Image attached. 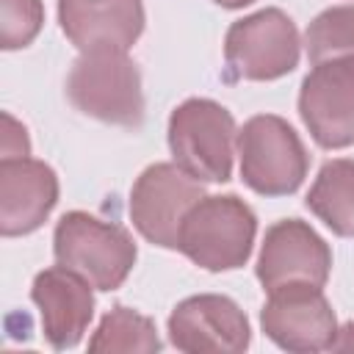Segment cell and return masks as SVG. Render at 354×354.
Masks as SVG:
<instances>
[{
	"label": "cell",
	"instance_id": "16",
	"mask_svg": "<svg viewBox=\"0 0 354 354\" xmlns=\"http://www.w3.org/2000/svg\"><path fill=\"white\" fill-rule=\"evenodd\" d=\"M163 343L158 337V326L152 318L116 304L113 310H108L94 335L88 337V351H141V354H152L160 351Z\"/></svg>",
	"mask_w": 354,
	"mask_h": 354
},
{
	"label": "cell",
	"instance_id": "13",
	"mask_svg": "<svg viewBox=\"0 0 354 354\" xmlns=\"http://www.w3.org/2000/svg\"><path fill=\"white\" fill-rule=\"evenodd\" d=\"M58 205V174L36 158H0V232H36Z\"/></svg>",
	"mask_w": 354,
	"mask_h": 354
},
{
	"label": "cell",
	"instance_id": "14",
	"mask_svg": "<svg viewBox=\"0 0 354 354\" xmlns=\"http://www.w3.org/2000/svg\"><path fill=\"white\" fill-rule=\"evenodd\" d=\"M141 0H58V25L80 53L97 47L130 50L144 33Z\"/></svg>",
	"mask_w": 354,
	"mask_h": 354
},
{
	"label": "cell",
	"instance_id": "12",
	"mask_svg": "<svg viewBox=\"0 0 354 354\" xmlns=\"http://www.w3.org/2000/svg\"><path fill=\"white\" fill-rule=\"evenodd\" d=\"M94 285L66 266L44 268L33 277L30 299L41 315V332L58 351L75 348L94 318Z\"/></svg>",
	"mask_w": 354,
	"mask_h": 354
},
{
	"label": "cell",
	"instance_id": "7",
	"mask_svg": "<svg viewBox=\"0 0 354 354\" xmlns=\"http://www.w3.org/2000/svg\"><path fill=\"white\" fill-rule=\"evenodd\" d=\"M205 196V185L177 163L147 166L130 188V221L144 241L177 249L183 216Z\"/></svg>",
	"mask_w": 354,
	"mask_h": 354
},
{
	"label": "cell",
	"instance_id": "3",
	"mask_svg": "<svg viewBox=\"0 0 354 354\" xmlns=\"http://www.w3.org/2000/svg\"><path fill=\"white\" fill-rule=\"evenodd\" d=\"M53 254L58 266L77 271L97 290H116L130 277L138 246L122 224L102 221L86 210H69L55 224Z\"/></svg>",
	"mask_w": 354,
	"mask_h": 354
},
{
	"label": "cell",
	"instance_id": "17",
	"mask_svg": "<svg viewBox=\"0 0 354 354\" xmlns=\"http://www.w3.org/2000/svg\"><path fill=\"white\" fill-rule=\"evenodd\" d=\"M304 50L310 64L354 55V6L324 8L304 30Z\"/></svg>",
	"mask_w": 354,
	"mask_h": 354
},
{
	"label": "cell",
	"instance_id": "18",
	"mask_svg": "<svg viewBox=\"0 0 354 354\" xmlns=\"http://www.w3.org/2000/svg\"><path fill=\"white\" fill-rule=\"evenodd\" d=\"M44 25L41 0H0V47L22 50L28 47Z\"/></svg>",
	"mask_w": 354,
	"mask_h": 354
},
{
	"label": "cell",
	"instance_id": "2",
	"mask_svg": "<svg viewBox=\"0 0 354 354\" xmlns=\"http://www.w3.org/2000/svg\"><path fill=\"white\" fill-rule=\"evenodd\" d=\"M69 102L105 124L138 127L144 122L141 72L127 50L97 47L80 53L66 77Z\"/></svg>",
	"mask_w": 354,
	"mask_h": 354
},
{
	"label": "cell",
	"instance_id": "15",
	"mask_svg": "<svg viewBox=\"0 0 354 354\" xmlns=\"http://www.w3.org/2000/svg\"><path fill=\"white\" fill-rule=\"evenodd\" d=\"M304 205L335 235L354 238V160H326L318 169V177L313 180Z\"/></svg>",
	"mask_w": 354,
	"mask_h": 354
},
{
	"label": "cell",
	"instance_id": "10",
	"mask_svg": "<svg viewBox=\"0 0 354 354\" xmlns=\"http://www.w3.org/2000/svg\"><path fill=\"white\" fill-rule=\"evenodd\" d=\"M332 271L329 243L301 218H282L263 235L254 274L263 290H274L290 282H307L324 288Z\"/></svg>",
	"mask_w": 354,
	"mask_h": 354
},
{
	"label": "cell",
	"instance_id": "6",
	"mask_svg": "<svg viewBox=\"0 0 354 354\" xmlns=\"http://www.w3.org/2000/svg\"><path fill=\"white\" fill-rule=\"evenodd\" d=\"M301 39L282 8H260L235 19L224 36V80H279L299 66Z\"/></svg>",
	"mask_w": 354,
	"mask_h": 354
},
{
	"label": "cell",
	"instance_id": "1",
	"mask_svg": "<svg viewBox=\"0 0 354 354\" xmlns=\"http://www.w3.org/2000/svg\"><path fill=\"white\" fill-rule=\"evenodd\" d=\"M257 235L254 210L235 194L202 196L177 232V252L205 271H235L252 257Z\"/></svg>",
	"mask_w": 354,
	"mask_h": 354
},
{
	"label": "cell",
	"instance_id": "20",
	"mask_svg": "<svg viewBox=\"0 0 354 354\" xmlns=\"http://www.w3.org/2000/svg\"><path fill=\"white\" fill-rule=\"evenodd\" d=\"M332 351H354V321L337 326V337L332 343Z\"/></svg>",
	"mask_w": 354,
	"mask_h": 354
},
{
	"label": "cell",
	"instance_id": "4",
	"mask_svg": "<svg viewBox=\"0 0 354 354\" xmlns=\"http://www.w3.org/2000/svg\"><path fill=\"white\" fill-rule=\"evenodd\" d=\"M169 149L180 169L199 183H227L238 127L232 113L210 97H188L169 116Z\"/></svg>",
	"mask_w": 354,
	"mask_h": 354
},
{
	"label": "cell",
	"instance_id": "19",
	"mask_svg": "<svg viewBox=\"0 0 354 354\" xmlns=\"http://www.w3.org/2000/svg\"><path fill=\"white\" fill-rule=\"evenodd\" d=\"M28 155H30L28 130L11 113H3V158H28Z\"/></svg>",
	"mask_w": 354,
	"mask_h": 354
},
{
	"label": "cell",
	"instance_id": "5",
	"mask_svg": "<svg viewBox=\"0 0 354 354\" xmlns=\"http://www.w3.org/2000/svg\"><path fill=\"white\" fill-rule=\"evenodd\" d=\"M241 180L260 196H290L310 171V155L299 133L277 113H257L243 122L235 141Z\"/></svg>",
	"mask_w": 354,
	"mask_h": 354
},
{
	"label": "cell",
	"instance_id": "8",
	"mask_svg": "<svg viewBox=\"0 0 354 354\" xmlns=\"http://www.w3.org/2000/svg\"><path fill=\"white\" fill-rule=\"evenodd\" d=\"M260 329L285 351L315 354L332 348L337 337V318L321 288L290 282L268 290L260 310Z\"/></svg>",
	"mask_w": 354,
	"mask_h": 354
},
{
	"label": "cell",
	"instance_id": "9",
	"mask_svg": "<svg viewBox=\"0 0 354 354\" xmlns=\"http://www.w3.org/2000/svg\"><path fill=\"white\" fill-rule=\"evenodd\" d=\"M299 116L321 149L354 144V55L313 64L299 88Z\"/></svg>",
	"mask_w": 354,
	"mask_h": 354
},
{
	"label": "cell",
	"instance_id": "21",
	"mask_svg": "<svg viewBox=\"0 0 354 354\" xmlns=\"http://www.w3.org/2000/svg\"><path fill=\"white\" fill-rule=\"evenodd\" d=\"M216 6H221V8H230V11H238V8H243V6H252L254 0H213Z\"/></svg>",
	"mask_w": 354,
	"mask_h": 354
},
{
	"label": "cell",
	"instance_id": "11",
	"mask_svg": "<svg viewBox=\"0 0 354 354\" xmlns=\"http://www.w3.org/2000/svg\"><path fill=\"white\" fill-rule=\"evenodd\" d=\"M169 340L185 354H241L252 343L246 313L221 293H199L183 299L169 315Z\"/></svg>",
	"mask_w": 354,
	"mask_h": 354
}]
</instances>
